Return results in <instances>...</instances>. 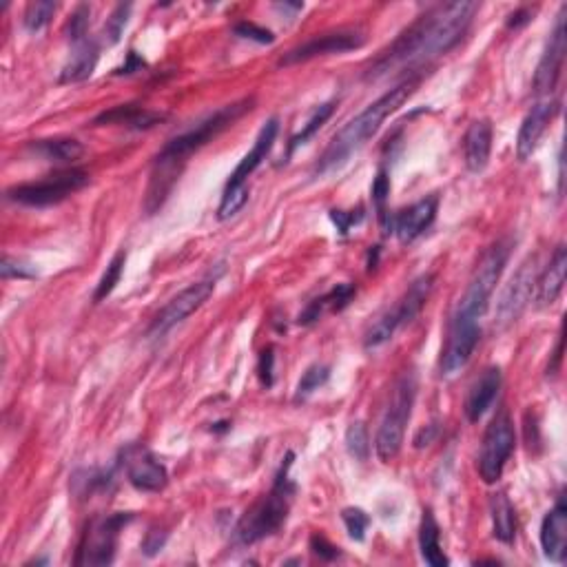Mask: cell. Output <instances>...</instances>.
<instances>
[{"label":"cell","mask_w":567,"mask_h":567,"mask_svg":"<svg viewBox=\"0 0 567 567\" xmlns=\"http://www.w3.org/2000/svg\"><path fill=\"white\" fill-rule=\"evenodd\" d=\"M479 7V3H470V0H455V3L430 7L426 14L410 23L393 43L381 51L368 65L364 78L379 80L388 76L390 71L406 65H424L432 58L446 56L468 34Z\"/></svg>","instance_id":"6da1fadb"},{"label":"cell","mask_w":567,"mask_h":567,"mask_svg":"<svg viewBox=\"0 0 567 567\" xmlns=\"http://www.w3.org/2000/svg\"><path fill=\"white\" fill-rule=\"evenodd\" d=\"M253 102V98H242L233 102V105H224L218 111H213L209 118L198 122L193 129L180 133V136H175L164 144L162 151L156 156V162H153V178L147 195V209L151 213L156 211L158 206H162L187 158H191L195 151H200L211 140L218 138L222 131L233 127L246 111L253 109Z\"/></svg>","instance_id":"7a4b0ae2"},{"label":"cell","mask_w":567,"mask_h":567,"mask_svg":"<svg viewBox=\"0 0 567 567\" xmlns=\"http://www.w3.org/2000/svg\"><path fill=\"white\" fill-rule=\"evenodd\" d=\"M419 80H421L419 76H410L406 80H401L399 85L388 89L384 96H379L375 102H370V105L362 113H357L353 120H348L346 125L335 133L331 144H328L326 151L315 162L313 178H324V175L344 167L348 158L362 149L364 144L381 129V125L393 116V113H397L406 105L408 98L417 91Z\"/></svg>","instance_id":"3957f363"},{"label":"cell","mask_w":567,"mask_h":567,"mask_svg":"<svg viewBox=\"0 0 567 567\" xmlns=\"http://www.w3.org/2000/svg\"><path fill=\"white\" fill-rule=\"evenodd\" d=\"M293 452H288L284 457L280 472L275 474L273 488L268 494L257 501L253 508L246 510L244 517L240 519L235 528V541L242 545H253L257 541H264L268 536H273L284 528L291 512V505L295 499L297 486L291 479V468H293Z\"/></svg>","instance_id":"277c9868"},{"label":"cell","mask_w":567,"mask_h":567,"mask_svg":"<svg viewBox=\"0 0 567 567\" xmlns=\"http://www.w3.org/2000/svg\"><path fill=\"white\" fill-rule=\"evenodd\" d=\"M510 251H512V244L508 240H499L481 255L479 264L474 266V271L470 275L466 293H463L455 315L477 319V322H481L483 313L488 311L494 288H497L501 275L505 271V264H508L510 260Z\"/></svg>","instance_id":"5b68a950"},{"label":"cell","mask_w":567,"mask_h":567,"mask_svg":"<svg viewBox=\"0 0 567 567\" xmlns=\"http://www.w3.org/2000/svg\"><path fill=\"white\" fill-rule=\"evenodd\" d=\"M415 397H417V377L415 373H404L397 379V384L393 388V397H390V404L377 430L375 452L384 463L393 461L401 452V446H404L406 426L412 417Z\"/></svg>","instance_id":"8992f818"},{"label":"cell","mask_w":567,"mask_h":567,"mask_svg":"<svg viewBox=\"0 0 567 567\" xmlns=\"http://www.w3.org/2000/svg\"><path fill=\"white\" fill-rule=\"evenodd\" d=\"M432 286H435V275L432 273L417 277V280L406 288V293L399 297L397 304L393 308H388L381 317H377V322L370 324L364 335V346L368 350H373L390 342L399 328L410 324L412 319L421 313V308L428 304Z\"/></svg>","instance_id":"52a82bcc"},{"label":"cell","mask_w":567,"mask_h":567,"mask_svg":"<svg viewBox=\"0 0 567 567\" xmlns=\"http://www.w3.org/2000/svg\"><path fill=\"white\" fill-rule=\"evenodd\" d=\"M89 184V173L82 169H67L54 175H47L43 180L16 184L7 189V200L29 206V209H47L65 202L71 195L85 189Z\"/></svg>","instance_id":"ba28073f"},{"label":"cell","mask_w":567,"mask_h":567,"mask_svg":"<svg viewBox=\"0 0 567 567\" xmlns=\"http://www.w3.org/2000/svg\"><path fill=\"white\" fill-rule=\"evenodd\" d=\"M517 446V432H514V421L510 412L501 408L490 426L486 428V435L481 441V452H479V477L488 486H494L501 477L503 470L508 466V461Z\"/></svg>","instance_id":"9c48e42d"},{"label":"cell","mask_w":567,"mask_h":567,"mask_svg":"<svg viewBox=\"0 0 567 567\" xmlns=\"http://www.w3.org/2000/svg\"><path fill=\"white\" fill-rule=\"evenodd\" d=\"M131 521H133V514L129 512L109 514V517L91 521L87 532L82 534L74 563L87 565V567L111 565L113 559H116L120 532L122 528H127Z\"/></svg>","instance_id":"30bf717a"},{"label":"cell","mask_w":567,"mask_h":567,"mask_svg":"<svg viewBox=\"0 0 567 567\" xmlns=\"http://www.w3.org/2000/svg\"><path fill=\"white\" fill-rule=\"evenodd\" d=\"M536 277H539L536 257H528V260L519 266V271L512 275V280L503 288L499 297L497 311H494V328H497V331H508L523 315V311L528 308L534 297Z\"/></svg>","instance_id":"8fae6325"},{"label":"cell","mask_w":567,"mask_h":567,"mask_svg":"<svg viewBox=\"0 0 567 567\" xmlns=\"http://www.w3.org/2000/svg\"><path fill=\"white\" fill-rule=\"evenodd\" d=\"M213 291H215V277H206V280L187 286L182 293L175 295L156 317H153L147 335L164 337L169 331H173L175 326H180L184 319H189L195 311H200V308L209 302Z\"/></svg>","instance_id":"7c38bea8"},{"label":"cell","mask_w":567,"mask_h":567,"mask_svg":"<svg viewBox=\"0 0 567 567\" xmlns=\"http://www.w3.org/2000/svg\"><path fill=\"white\" fill-rule=\"evenodd\" d=\"M565 14L567 7L563 5L559 16H556L554 29L550 32L548 45L543 49V56L536 65L534 80H532V91L534 96L550 98L554 94L556 85H559L561 74H563V63H565V49H567V32H565Z\"/></svg>","instance_id":"4fadbf2b"},{"label":"cell","mask_w":567,"mask_h":567,"mask_svg":"<svg viewBox=\"0 0 567 567\" xmlns=\"http://www.w3.org/2000/svg\"><path fill=\"white\" fill-rule=\"evenodd\" d=\"M479 339H481V326L477 319L452 315L446 348H443L441 353V364H439L441 375L455 377L457 373H461L472 359L474 350H477Z\"/></svg>","instance_id":"5bb4252c"},{"label":"cell","mask_w":567,"mask_h":567,"mask_svg":"<svg viewBox=\"0 0 567 567\" xmlns=\"http://www.w3.org/2000/svg\"><path fill=\"white\" fill-rule=\"evenodd\" d=\"M366 36L357 29H337V32H326L322 36H315L306 43L293 47L288 54L282 56L280 67H293L308 63V60L333 56V54H346V51H355L364 47Z\"/></svg>","instance_id":"9a60e30c"},{"label":"cell","mask_w":567,"mask_h":567,"mask_svg":"<svg viewBox=\"0 0 567 567\" xmlns=\"http://www.w3.org/2000/svg\"><path fill=\"white\" fill-rule=\"evenodd\" d=\"M122 466H125L127 479L136 490L140 492H162L169 483V472L164 468L151 450H147L140 443L129 446L122 452Z\"/></svg>","instance_id":"2e32d148"},{"label":"cell","mask_w":567,"mask_h":567,"mask_svg":"<svg viewBox=\"0 0 567 567\" xmlns=\"http://www.w3.org/2000/svg\"><path fill=\"white\" fill-rule=\"evenodd\" d=\"M561 102L554 98H543L536 102V105L525 113V118L521 122L519 136H517V158L521 162L530 160L532 153L539 147V142L543 138V133L548 131L552 125V120L559 116Z\"/></svg>","instance_id":"e0dca14e"},{"label":"cell","mask_w":567,"mask_h":567,"mask_svg":"<svg viewBox=\"0 0 567 567\" xmlns=\"http://www.w3.org/2000/svg\"><path fill=\"white\" fill-rule=\"evenodd\" d=\"M437 211H439V198L437 195H428V198L419 200L408 206V209L393 215L390 233H395L401 244L415 242L417 237L424 235L432 226V222H435Z\"/></svg>","instance_id":"ac0fdd59"},{"label":"cell","mask_w":567,"mask_h":567,"mask_svg":"<svg viewBox=\"0 0 567 567\" xmlns=\"http://www.w3.org/2000/svg\"><path fill=\"white\" fill-rule=\"evenodd\" d=\"M277 133H280V120L268 118L264 122V127L260 129V133H257V138L253 142V149L246 153V156L240 160V164H237L224 189L246 187V180H249L251 175L262 167V162L268 158V153L273 151Z\"/></svg>","instance_id":"d6986e66"},{"label":"cell","mask_w":567,"mask_h":567,"mask_svg":"<svg viewBox=\"0 0 567 567\" xmlns=\"http://www.w3.org/2000/svg\"><path fill=\"white\" fill-rule=\"evenodd\" d=\"M541 550L545 559L563 563L567 554V508L565 499L559 497L554 508L545 514L541 523Z\"/></svg>","instance_id":"ffe728a7"},{"label":"cell","mask_w":567,"mask_h":567,"mask_svg":"<svg viewBox=\"0 0 567 567\" xmlns=\"http://www.w3.org/2000/svg\"><path fill=\"white\" fill-rule=\"evenodd\" d=\"M565 280H567V249L561 244L556 246L548 266H545L539 277H536V295H534L536 306L539 308L554 306L563 293Z\"/></svg>","instance_id":"44dd1931"},{"label":"cell","mask_w":567,"mask_h":567,"mask_svg":"<svg viewBox=\"0 0 567 567\" xmlns=\"http://www.w3.org/2000/svg\"><path fill=\"white\" fill-rule=\"evenodd\" d=\"M492 153V122L481 118L474 120L463 136V162L468 171L481 173L488 167Z\"/></svg>","instance_id":"7402d4cb"},{"label":"cell","mask_w":567,"mask_h":567,"mask_svg":"<svg viewBox=\"0 0 567 567\" xmlns=\"http://www.w3.org/2000/svg\"><path fill=\"white\" fill-rule=\"evenodd\" d=\"M501 381L503 379L499 368H488L486 373L474 381L466 397V406H463L466 408V417L468 421H472V424H477V421L492 408L494 399L499 397Z\"/></svg>","instance_id":"603a6c76"},{"label":"cell","mask_w":567,"mask_h":567,"mask_svg":"<svg viewBox=\"0 0 567 567\" xmlns=\"http://www.w3.org/2000/svg\"><path fill=\"white\" fill-rule=\"evenodd\" d=\"M100 60V47L96 40L85 38L74 45L69 60L60 71V85H76V82H85L94 76L96 65Z\"/></svg>","instance_id":"cb8c5ba5"},{"label":"cell","mask_w":567,"mask_h":567,"mask_svg":"<svg viewBox=\"0 0 567 567\" xmlns=\"http://www.w3.org/2000/svg\"><path fill=\"white\" fill-rule=\"evenodd\" d=\"M167 118L160 111H151L147 107L140 105H118L109 111H102L100 116L94 120L96 127H105V125H120L127 129H151L160 125V122Z\"/></svg>","instance_id":"d4e9b609"},{"label":"cell","mask_w":567,"mask_h":567,"mask_svg":"<svg viewBox=\"0 0 567 567\" xmlns=\"http://www.w3.org/2000/svg\"><path fill=\"white\" fill-rule=\"evenodd\" d=\"M357 293V286L355 284H337L333 286L331 291L326 295L317 297V300L308 302V306L297 317V324L300 326H311L315 322H319L326 313H339L344 311V308L353 302V297Z\"/></svg>","instance_id":"484cf974"},{"label":"cell","mask_w":567,"mask_h":567,"mask_svg":"<svg viewBox=\"0 0 567 567\" xmlns=\"http://www.w3.org/2000/svg\"><path fill=\"white\" fill-rule=\"evenodd\" d=\"M419 550H421V559L432 567H446L450 563L446 552L441 548V528L432 510H424V517H421Z\"/></svg>","instance_id":"4316f807"},{"label":"cell","mask_w":567,"mask_h":567,"mask_svg":"<svg viewBox=\"0 0 567 567\" xmlns=\"http://www.w3.org/2000/svg\"><path fill=\"white\" fill-rule=\"evenodd\" d=\"M27 149L38 158H43L47 162H58V164L76 162L82 158V153H85V147H82V142L76 138L36 140V142H29Z\"/></svg>","instance_id":"83f0119b"},{"label":"cell","mask_w":567,"mask_h":567,"mask_svg":"<svg viewBox=\"0 0 567 567\" xmlns=\"http://www.w3.org/2000/svg\"><path fill=\"white\" fill-rule=\"evenodd\" d=\"M492 512V534L494 539L510 545L517 539V514H514V505L505 492H497L490 501Z\"/></svg>","instance_id":"f1b7e54d"},{"label":"cell","mask_w":567,"mask_h":567,"mask_svg":"<svg viewBox=\"0 0 567 567\" xmlns=\"http://www.w3.org/2000/svg\"><path fill=\"white\" fill-rule=\"evenodd\" d=\"M333 111H335V102H324V105H319L311 113V118L306 120V125H302V129L295 133V136L291 138V142H288L286 158H291L297 149L304 147V144H308V140H313L315 133H319V129L326 125L328 118L333 116Z\"/></svg>","instance_id":"f546056e"},{"label":"cell","mask_w":567,"mask_h":567,"mask_svg":"<svg viewBox=\"0 0 567 567\" xmlns=\"http://www.w3.org/2000/svg\"><path fill=\"white\" fill-rule=\"evenodd\" d=\"M125 264H127V253L125 251H118L116 255H113V260L109 262L107 266V271L102 273L100 277V282L96 286V293H94V302L100 304L102 300H107V297L116 291V286L120 284V277H122V271H125Z\"/></svg>","instance_id":"4dcf8cb0"},{"label":"cell","mask_w":567,"mask_h":567,"mask_svg":"<svg viewBox=\"0 0 567 567\" xmlns=\"http://www.w3.org/2000/svg\"><path fill=\"white\" fill-rule=\"evenodd\" d=\"M370 193H373V204H375L379 224L384 226L386 233H390V226H393V215L388 213L390 178H388L386 169H381V171L377 173V178H375V182H373V189H370Z\"/></svg>","instance_id":"1f68e13d"},{"label":"cell","mask_w":567,"mask_h":567,"mask_svg":"<svg viewBox=\"0 0 567 567\" xmlns=\"http://www.w3.org/2000/svg\"><path fill=\"white\" fill-rule=\"evenodd\" d=\"M328 379H331V368H328L326 364L308 366L306 373L300 379V384H297L295 401H306L308 397L315 395L319 388H324Z\"/></svg>","instance_id":"d6a6232c"},{"label":"cell","mask_w":567,"mask_h":567,"mask_svg":"<svg viewBox=\"0 0 567 567\" xmlns=\"http://www.w3.org/2000/svg\"><path fill=\"white\" fill-rule=\"evenodd\" d=\"M346 450L355 461H368L370 457V439L364 421H353L346 430Z\"/></svg>","instance_id":"836d02e7"},{"label":"cell","mask_w":567,"mask_h":567,"mask_svg":"<svg viewBox=\"0 0 567 567\" xmlns=\"http://www.w3.org/2000/svg\"><path fill=\"white\" fill-rule=\"evenodd\" d=\"M58 5L56 3H47V0H38V3H29L25 14H23V25L27 32H40V29L49 25V20L54 18Z\"/></svg>","instance_id":"e575fe53"},{"label":"cell","mask_w":567,"mask_h":567,"mask_svg":"<svg viewBox=\"0 0 567 567\" xmlns=\"http://www.w3.org/2000/svg\"><path fill=\"white\" fill-rule=\"evenodd\" d=\"M251 198V189L249 184L246 187H237V189H224L222 193V202L218 206V220H231L235 218L237 213H240L246 202Z\"/></svg>","instance_id":"d590c367"},{"label":"cell","mask_w":567,"mask_h":567,"mask_svg":"<svg viewBox=\"0 0 567 567\" xmlns=\"http://www.w3.org/2000/svg\"><path fill=\"white\" fill-rule=\"evenodd\" d=\"M131 5H118L116 9H113L111 16L107 18V23H105V29H102V40L111 47V45H116L118 40L122 38V34H125V27L129 23V14H131Z\"/></svg>","instance_id":"8d00e7d4"},{"label":"cell","mask_w":567,"mask_h":567,"mask_svg":"<svg viewBox=\"0 0 567 567\" xmlns=\"http://www.w3.org/2000/svg\"><path fill=\"white\" fill-rule=\"evenodd\" d=\"M342 521L346 525V532H348L350 539L357 541V543L366 541L370 517L362 508H346V510H342Z\"/></svg>","instance_id":"74e56055"},{"label":"cell","mask_w":567,"mask_h":567,"mask_svg":"<svg viewBox=\"0 0 567 567\" xmlns=\"http://www.w3.org/2000/svg\"><path fill=\"white\" fill-rule=\"evenodd\" d=\"M89 16H91V7L89 5H78L74 9V14L69 16V20H67V38L74 45L80 43V40L89 38L87 36V32H89Z\"/></svg>","instance_id":"f35d334b"},{"label":"cell","mask_w":567,"mask_h":567,"mask_svg":"<svg viewBox=\"0 0 567 567\" xmlns=\"http://www.w3.org/2000/svg\"><path fill=\"white\" fill-rule=\"evenodd\" d=\"M0 275H3V280H32V277H36V271H32L25 262L5 255L3 262H0Z\"/></svg>","instance_id":"ab89813d"},{"label":"cell","mask_w":567,"mask_h":567,"mask_svg":"<svg viewBox=\"0 0 567 567\" xmlns=\"http://www.w3.org/2000/svg\"><path fill=\"white\" fill-rule=\"evenodd\" d=\"M257 377L264 388H273L275 381V348L268 346L260 353V362H257Z\"/></svg>","instance_id":"60d3db41"},{"label":"cell","mask_w":567,"mask_h":567,"mask_svg":"<svg viewBox=\"0 0 567 567\" xmlns=\"http://www.w3.org/2000/svg\"><path fill=\"white\" fill-rule=\"evenodd\" d=\"M235 34L242 36V38L255 40V43H260V45H271V43H275V36H273L271 32H268V29L251 23V20H244V23H237V25H235Z\"/></svg>","instance_id":"b9f144b4"},{"label":"cell","mask_w":567,"mask_h":567,"mask_svg":"<svg viewBox=\"0 0 567 567\" xmlns=\"http://www.w3.org/2000/svg\"><path fill=\"white\" fill-rule=\"evenodd\" d=\"M331 220L337 226L339 235H348L355 224L364 220V209L357 211H331Z\"/></svg>","instance_id":"7bdbcfd3"},{"label":"cell","mask_w":567,"mask_h":567,"mask_svg":"<svg viewBox=\"0 0 567 567\" xmlns=\"http://www.w3.org/2000/svg\"><path fill=\"white\" fill-rule=\"evenodd\" d=\"M167 539H169L167 532L153 528V530L147 532V536H144L140 550H142L144 556H149V559H153V556L160 554L164 550V545H167Z\"/></svg>","instance_id":"ee69618b"},{"label":"cell","mask_w":567,"mask_h":567,"mask_svg":"<svg viewBox=\"0 0 567 567\" xmlns=\"http://www.w3.org/2000/svg\"><path fill=\"white\" fill-rule=\"evenodd\" d=\"M311 550H313L322 561H335V559H339V554H342V552H339L337 545H333L331 541L326 539L324 534H319V532L311 536Z\"/></svg>","instance_id":"f6af8a7d"},{"label":"cell","mask_w":567,"mask_h":567,"mask_svg":"<svg viewBox=\"0 0 567 567\" xmlns=\"http://www.w3.org/2000/svg\"><path fill=\"white\" fill-rule=\"evenodd\" d=\"M534 12H536V9H532V7H521V9H517V12H512V14L508 16V27H510V29H521V27H525L528 23H532V20H534Z\"/></svg>","instance_id":"bcb514c9"},{"label":"cell","mask_w":567,"mask_h":567,"mask_svg":"<svg viewBox=\"0 0 567 567\" xmlns=\"http://www.w3.org/2000/svg\"><path fill=\"white\" fill-rule=\"evenodd\" d=\"M144 67H147V63H144L136 51H129L125 65L116 69V76H131V74H136V71H142Z\"/></svg>","instance_id":"7dc6e473"},{"label":"cell","mask_w":567,"mask_h":567,"mask_svg":"<svg viewBox=\"0 0 567 567\" xmlns=\"http://www.w3.org/2000/svg\"><path fill=\"white\" fill-rule=\"evenodd\" d=\"M437 435V428L435 426H428V430H421L419 435L415 437V448H426L432 443V439H435Z\"/></svg>","instance_id":"c3c4849f"}]
</instances>
